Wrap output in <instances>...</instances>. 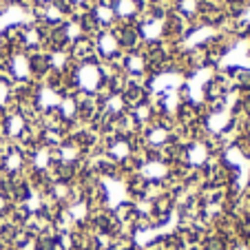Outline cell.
Masks as SVG:
<instances>
[{
    "instance_id": "obj_1",
    "label": "cell",
    "mask_w": 250,
    "mask_h": 250,
    "mask_svg": "<svg viewBox=\"0 0 250 250\" xmlns=\"http://www.w3.org/2000/svg\"><path fill=\"white\" fill-rule=\"evenodd\" d=\"M120 51V42L118 38H115V33L113 31H100L98 33V38H95V53H98L100 58H115Z\"/></svg>"
},
{
    "instance_id": "obj_2",
    "label": "cell",
    "mask_w": 250,
    "mask_h": 250,
    "mask_svg": "<svg viewBox=\"0 0 250 250\" xmlns=\"http://www.w3.org/2000/svg\"><path fill=\"white\" fill-rule=\"evenodd\" d=\"M115 38H118L120 47H126L128 51H135L137 47L142 44V33H140V27L135 24H124L118 33H115Z\"/></svg>"
},
{
    "instance_id": "obj_3",
    "label": "cell",
    "mask_w": 250,
    "mask_h": 250,
    "mask_svg": "<svg viewBox=\"0 0 250 250\" xmlns=\"http://www.w3.org/2000/svg\"><path fill=\"white\" fill-rule=\"evenodd\" d=\"M111 7H113V11H115V18H124V20L135 18L142 9L137 0H113Z\"/></svg>"
},
{
    "instance_id": "obj_4",
    "label": "cell",
    "mask_w": 250,
    "mask_h": 250,
    "mask_svg": "<svg viewBox=\"0 0 250 250\" xmlns=\"http://www.w3.org/2000/svg\"><path fill=\"white\" fill-rule=\"evenodd\" d=\"M20 42H22L24 49L33 51V49H38L40 44H42V31H40L38 27L29 24V27H24L22 31H20Z\"/></svg>"
},
{
    "instance_id": "obj_5",
    "label": "cell",
    "mask_w": 250,
    "mask_h": 250,
    "mask_svg": "<svg viewBox=\"0 0 250 250\" xmlns=\"http://www.w3.org/2000/svg\"><path fill=\"white\" fill-rule=\"evenodd\" d=\"M122 66L131 73V76H140V73H144V69L148 66V62H146V58H144V53H128L126 58H124V62H122Z\"/></svg>"
},
{
    "instance_id": "obj_6",
    "label": "cell",
    "mask_w": 250,
    "mask_h": 250,
    "mask_svg": "<svg viewBox=\"0 0 250 250\" xmlns=\"http://www.w3.org/2000/svg\"><path fill=\"white\" fill-rule=\"evenodd\" d=\"M29 69H31V73L44 76V73L51 69V64H49V56H42V53H36V56H31V58H29Z\"/></svg>"
},
{
    "instance_id": "obj_7",
    "label": "cell",
    "mask_w": 250,
    "mask_h": 250,
    "mask_svg": "<svg viewBox=\"0 0 250 250\" xmlns=\"http://www.w3.org/2000/svg\"><path fill=\"white\" fill-rule=\"evenodd\" d=\"M182 16H195L199 11V0H180L177 2Z\"/></svg>"
},
{
    "instance_id": "obj_8",
    "label": "cell",
    "mask_w": 250,
    "mask_h": 250,
    "mask_svg": "<svg viewBox=\"0 0 250 250\" xmlns=\"http://www.w3.org/2000/svg\"><path fill=\"white\" fill-rule=\"evenodd\" d=\"M7 98H9V84L0 80V104H5Z\"/></svg>"
},
{
    "instance_id": "obj_9",
    "label": "cell",
    "mask_w": 250,
    "mask_h": 250,
    "mask_svg": "<svg viewBox=\"0 0 250 250\" xmlns=\"http://www.w3.org/2000/svg\"><path fill=\"white\" fill-rule=\"evenodd\" d=\"M38 2H42V5H49V2H53V0H38Z\"/></svg>"
}]
</instances>
